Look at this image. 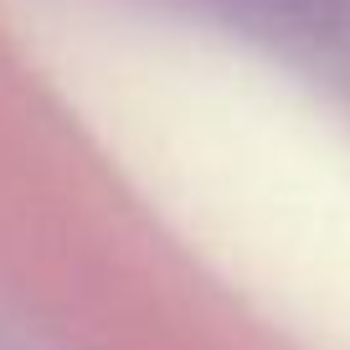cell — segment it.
Here are the masks:
<instances>
[{
    "instance_id": "6da1fadb",
    "label": "cell",
    "mask_w": 350,
    "mask_h": 350,
    "mask_svg": "<svg viewBox=\"0 0 350 350\" xmlns=\"http://www.w3.org/2000/svg\"><path fill=\"white\" fill-rule=\"evenodd\" d=\"M232 5L247 16H262L273 26H314L335 11V0H232Z\"/></svg>"
}]
</instances>
